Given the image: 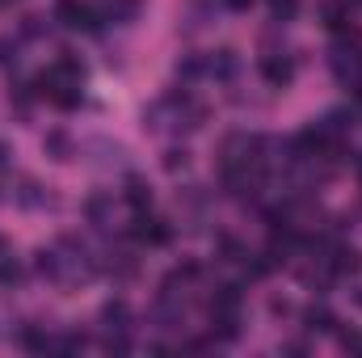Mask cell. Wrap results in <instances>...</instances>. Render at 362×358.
<instances>
[{
    "label": "cell",
    "mask_w": 362,
    "mask_h": 358,
    "mask_svg": "<svg viewBox=\"0 0 362 358\" xmlns=\"http://www.w3.org/2000/svg\"><path fill=\"white\" fill-rule=\"evenodd\" d=\"M55 21L64 30H97L101 13L93 4H85V0H55Z\"/></svg>",
    "instance_id": "cell-1"
},
{
    "label": "cell",
    "mask_w": 362,
    "mask_h": 358,
    "mask_svg": "<svg viewBox=\"0 0 362 358\" xmlns=\"http://www.w3.org/2000/svg\"><path fill=\"white\" fill-rule=\"evenodd\" d=\"M131 236H135L139 245H152V249H160V245H169L173 228H169V219H156L152 211H135V219H131Z\"/></svg>",
    "instance_id": "cell-2"
},
{
    "label": "cell",
    "mask_w": 362,
    "mask_h": 358,
    "mask_svg": "<svg viewBox=\"0 0 362 358\" xmlns=\"http://www.w3.org/2000/svg\"><path fill=\"white\" fill-rule=\"evenodd\" d=\"M262 81H266L270 89H286V85L295 81V59L282 55V51H266V55H262Z\"/></svg>",
    "instance_id": "cell-3"
},
{
    "label": "cell",
    "mask_w": 362,
    "mask_h": 358,
    "mask_svg": "<svg viewBox=\"0 0 362 358\" xmlns=\"http://www.w3.org/2000/svg\"><path fill=\"white\" fill-rule=\"evenodd\" d=\"M101 325H105L110 337H127V329H131V308H127V299H105V304H101Z\"/></svg>",
    "instance_id": "cell-4"
},
{
    "label": "cell",
    "mask_w": 362,
    "mask_h": 358,
    "mask_svg": "<svg viewBox=\"0 0 362 358\" xmlns=\"http://www.w3.org/2000/svg\"><path fill=\"white\" fill-rule=\"evenodd\" d=\"M42 152H47L51 161L68 165V161L76 156V144H72V135H68V131H59V127H55V131H47V135H42Z\"/></svg>",
    "instance_id": "cell-5"
},
{
    "label": "cell",
    "mask_w": 362,
    "mask_h": 358,
    "mask_svg": "<svg viewBox=\"0 0 362 358\" xmlns=\"http://www.w3.org/2000/svg\"><path fill=\"white\" fill-rule=\"evenodd\" d=\"M325 266L333 270V278H341V274H358L362 258L350 249V245H329V258H325Z\"/></svg>",
    "instance_id": "cell-6"
},
{
    "label": "cell",
    "mask_w": 362,
    "mask_h": 358,
    "mask_svg": "<svg viewBox=\"0 0 362 358\" xmlns=\"http://www.w3.org/2000/svg\"><path fill=\"white\" fill-rule=\"evenodd\" d=\"M236 68H240V59H236V51H232V47H223V51H211V55H206V76H215V81H232V76H236Z\"/></svg>",
    "instance_id": "cell-7"
},
{
    "label": "cell",
    "mask_w": 362,
    "mask_h": 358,
    "mask_svg": "<svg viewBox=\"0 0 362 358\" xmlns=\"http://www.w3.org/2000/svg\"><path fill=\"white\" fill-rule=\"evenodd\" d=\"M320 21L333 30V34H350L354 25H350V0H329L325 8H320Z\"/></svg>",
    "instance_id": "cell-8"
},
{
    "label": "cell",
    "mask_w": 362,
    "mask_h": 358,
    "mask_svg": "<svg viewBox=\"0 0 362 358\" xmlns=\"http://www.w3.org/2000/svg\"><path fill=\"white\" fill-rule=\"evenodd\" d=\"M122 198H127V207H131V211H152V185H148L144 178H127Z\"/></svg>",
    "instance_id": "cell-9"
},
{
    "label": "cell",
    "mask_w": 362,
    "mask_h": 358,
    "mask_svg": "<svg viewBox=\"0 0 362 358\" xmlns=\"http://www.w3.org/2000/svg\"><path fill=\"white\" fill-rule=\"evenodd\" d=\"M110 211H114V198L110 194H89L85 198V219H89L93 228H105L110 224Z\"/></svg>",
    "instance_id": "cell-10"
},
{
    "label": "cell",
    "mask_w": 362,
    "mask_h": 358,
    "mask_svg": "<svg viewBox=\"0 0 362 358\" xmlns=\"http://www.w3.org/2000/svg\"><path fill=\"white\" fill-rule=\"evenodd\" d=\"M303 325H308V333H333V329H337V316H333L325 304H312V308L303 312Z\"/></svg>",
    "instance_id": "cell-11"
},
{
    "label": "cell",
    "mask_w": 362,
    "mask_h": 358,
    "mask_svg": "<svg viewBox=\"0 0 362 358\" xmlns=\"http://www.w3.org/2000/svg\"><path fill=\"white\" fill-rule=\"evenodd\" d=\"M34 270H38V278L59 282V278H64V258H59L55 249H38V253H34Z\"/></svg>",
    "instance_id": "cell-12"
},
{
    "label": "cell",
    "mask_w": 362,
    "mask_h": 358,
    "mask_svg": "<svg viewBox=\"0 0 362 358\" xmlns=\"http://www.w3.org/2000/svg\"><path fill=\"white\" fill-rule=\"evenodd\" d=\"M17 342H21V346H25L30 354H47V350H55V342H51L47 333H38L34 325H25V329L17 333Z\"/></svg>",
    "instance_id": "cell-13"
},
{
    "label": "cell",
    "mask_w": 362,
    "mask_h": 358,
    "mask_svg": "<svg viewBox=\"0 0 362 358\" xmlns=\"http://www.w3.org/2000/svg\"><path fill=\"white\" fill-rule=\"evenodd\" d=\"M105 17L118 21V25H127V21L139 17V0H110V4H105Z\"/></svg>",
    "instance_id": "cell-14"
},
{
    "label": "cell",
    "mask_w": 362,
    "mask_h": 358,
    "mask_svg": "<svg viewBox=\"0 0 362 358\" xmlns=\"http://www.w3.org/2000/svg\"><path fill=\"white\" fill-rule=\"evenodd\" d=\"M202 72H206V59H202V55H181V59H177V81H181V85L198 81Z\"/></svg>",
    "instance_id": "cell-15"
},
{
    "label": "cell",
    "mask_w": 362,
    "mask_h": 358,
    "mask_svg": "<svg viewBox=\"0 0 362 358\" xmlns=\"http://www.w3.org/2000/svg\"><path fill=\"white\" fill-rule=\"evenodd\" d=\"M17 202H21V207H47V202H51V198H47V190H42V185H38V181H21V190H17Z\"/></svg>",
    "instance_id": "cell-16"
},
{
    "label": "cell",
    "mask_w": 362,
    "mask_h": 358,
    "mask_svg": "<svg viewBox=\"0 0 362 358\" xmlns=\"http://www.w3.org/2000/svg\"><path fill=\"white\" fill-rule=\"evenodd\" d=\"M21 278H25V270H21V262H17L13 253H4V258H0V287H17Z\"/></svg>",
    "instance_id": "cell-17"
},
{
    "label": "cell",
    "mask_w": 362,
    "mask_h": 358,
    "mask_svg": "<svg viewBox=\"0 0 362 358\" xmlns=\"http://www.w3.org/2000/svg\"><path fill=\"white\" fill-rule=\"evenodd\" d=\"M266 4H270L274 25H286V21H295V13H299V0H266Z\"/></svg>",
    "instance_id": "cell-18"
},
{
    "label": "cell",
    "mask_w": 362,
    "mask_h": 358,
    "mask_svg": "<svg viewBox=\"0 0 362 358\" xmlns=\"http://www.w3.org/2000/svg\"><path fill=\"white\" fill-rule=\"evenodd\" d=\"M185 165H189V152H185V148H169V152H165V169H169V173H181Z\"/></svg>",
    "instance_id": "cell-19"
},
{
    "label": "cell",
    "mask_w": 362,
    "mask_h": 358,
    "mask_svg": "<svg viewBox=\"0 0 362 358\" xmlns=\"http://www.w3.org/2000/svg\"><path fill=\"white\" fill-rule=\"evenodd\" d=\"M21 34H25V38H42V34H47L42 17H34V13H30V17H21Z\"/></svg>",
    "instance_id": "cell-20"
},
{
    "label": "cell",
    "mask_w": 362,
    "mask_h": 358,
    "mask_svg": "<svg viewBox=\"0 0 362 358\" xmlns=\"http://www.w3.org/2000/svg\"><path fill=\"white\" fill-rule=\"evenodd\" d=\"M8 64H17V42L0 38V68H8Z\"/></svg>",
    "instance_id": "cell-21"
},
{
    "label": "cell",
    "mask_w": 362,
    "mask_h": 358,
    "mask_svg": "<svg viewBox=\"0 0 362 358\" xmlns=\"http://www.w3.org/2000/svg\"><path fill=\"white\" fill-rule=\"evenodd\" d=\"M341 350H350V354H362V333H341Z\"/></svg>",
    "instance_id": "cell-22"
},
{
    "label": "cell",
    "mask_w": 362,
    "mask_h": 358,
    "mask_svg": "<svg viewBox=\"0 0 362 358\" xmlns=\"http://www.w3.org/2000/svg\"><path fill=\"white\" fill-rule=\"evenodd\" d=\"M257 0H223V8H232V13H249Z\"/></svg>",
    "instance_id": "cell-23"
},
{
    "label": "cell",
    "mask_w": 362,
    "mask_h": 358,
    "mask_svg": "<svg viewBox=\"0 0 362 358\" xmlns=\"http://www.w3.org/2000/svg\"><path fill=\"white\" fill-rule=\"evenodd\" d=\"M8 165H13V161H8V144H0V173H4Z\"/></svg>",
    "instance_id": "cell-24"
},
{
    "label": "cell",
    "mask_w": 362,
    "mask_h": 358,
    "mask_svg": "<svg viewBox=\"0 0 362 358\" xmlns=\"http://www.w3.org/2000/svg\"><path fill=\"white\" fill-rule=\"evenodd\" d=\"M358 169H362V156H358Z\"/></svg>",
    "instance_id": "cell-25"
}]
</instances>
